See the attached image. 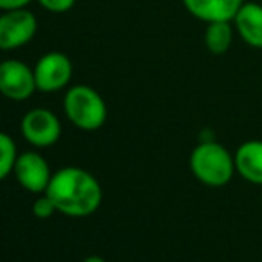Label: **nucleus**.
Listing matches in <instances>:
<instances>
[{"label":"nucleus","mask_w":262,"mask_h":262,"mask_svg":"<svg viewBox=\"0 0 262 262\" xmlns=\"http://www.w3.org/2000/svg\"><path fill=\"white\" fill-rule=\"evenodd\" d=\"M57 212L70 217H86L97 212L102 204V186L90 171L77 166H66L52 175L45 191Z\"/></svg>","instance_id":"obj_1"},{"label":"nucleus","mask_w":262,"mask_h":262,"mask_svg":"<svg viewBox=\"0 0 262 262\" xmlns=\"http://www.w3.org/2000/svg\"><path fill=\"white\" fill-rule=\"evenodd\" d=\"M189 168L202 184L209 187H223L234 177L235 161L217 141H202L191 152Z\"/></svg>","instance_id":"obj_2"},{"label":"nucleus","mask_w":262,"mask_h":262,"mask_svg":"<svg viewBox=\"0 0 262 262\" xmlns=\"http://www.w3.org/2000/svg\"><path fill=\"white\" fill-rule=\"evenodd\" d=\"M62 109L73 127L86 132L102 128L107 120L105 100L95 88L86 84L68 88L62 100Z\"/></svg>","instance_id":"obj_3"},{"label":"nucleus","mask_w":262,"mask_h":262,"mask_svg":"<svg viewBox=\"0 0 262 262\" xmlns=\"http://www.w3.org/2000/svg\"><path fill=\"white\" fill-rule=\"evenodd\" d=\"M38 32V18L27 7L0 13V50H18Z\"/></svg>","instance_id":"obj_4"},{"label":"nucleus","mask_w":262,"mask_h":262,"mask_svg":"<svg viewBox=\"0 0 262 262\" xmlns=\"http://www.w3.org/2000/svg\"><path fill=\"white\" fill-rule=\"evenodd\" d=\"M21 136L34 148H49L61 138V121L50 109L36 107L25 113L20 121Z\"/></svg>","instance_id":"obj_5"},{"label":"nucleus","mask_w":262,"mask_h":262,"mask_svg":"<svg viewBox=\"0 0 262 262\" xmlns=\"http://www.w3.org/2000/svg\"><path fill=\"white\" fill-rule=\"evenodd\" d=\"M73 75L72 59L62 52H47L34 64L36 88L41 93H57L70 84Z\"/></svg>","instance_id":"obj_6"},{"label":"nucleus","mask_w":262,"mask_h":262,"mask_svg":"<svg viewBox=\"0 0 262 262\" xmlns=\"http://www.w3.org/2000/svg\"><path fill=\"white\" fill-rule=\"evenodd\" d=\"M38 91L34 68L18 59H6L0 62V95L7 100L24 102Z\"/></svg>","instance_id":"obj_7"},{"label":"nucleus","mask_w":262,"mask_h":262,"mask_svg":"<svg viewBox=\"0 0 262 262\" xmlns=\"http://www.w3.org/2000/svg\"><path fill=\"white\" fill-rule=\"evenodd\" d=\"M13 175L24 189L39 194L47 191L54 173L47 159L39 152H24L18 154Z\"/></svg>","instance_id":"obj_8"},{"label":"nucleus","mask_w":262,"mask_h":262,"mask_svg":"<svg viewBox=\"0 0 262 262\" xmlns=\"http://www.w3.org/2000/svg\"><path fill=\"white\" fill-rule=\"evenodd\" d=\"M186 11L204 24L232 21L245 0H182Z\"/></svg>","instance_id":"obj_9"},{"label":"nucleus","mask_w":262,"mask_h":262,"mask_svg":"<svg viewBox=\"0 0 262 262\" xmlns=\"http://www.w3.org/2000/svg\"><path fill=\"white\" fill-rule=\"evenodd\" d=\"M232 24L246 45L262 50V4L245 2L239 7Z\"/></svg>","instance_id":"obj_10"},{"label":"nucleus","mask_w":262,"mask_h":262,"mask_svg":"<svg viewBox=\"0 0 262 262\" xmlns=\"http://www.w3.org/2000/svg\"><path fill=\"white\" fill-rule=\"evenodd\" d=\"M235 171L245 180L262 186V141L252 139L243 143L234 156Z\"/></svg>","instance_id":"obj_11"},{"label":"nucleus","mask_w":262,"mask_h":262,"mask_svg":"<svg viewBox=\"0 0 262 262\" xmlns=\"http://www.w3.org/2000/svg\"><path fill=\"white\" fill-rule=\"evenodd\" d=\"M234 24L232 21H212L207 24L204 32L205 49L214 55H221L228 52L234 41Z\"/></svg>","instance_id":"obj_12"},{"label":"nucleus","mask_w":262,"mask_h":262,"mask_svg":"<svg viewBox=\"0 0 262 262\" xmlns=\"http://www.w3.org/2000/svg\"><path fill=\"white\" fill-rule=\"evenodd\" d=\"M18 159L16 143L9 134L0 130V182L14 171V164Z\"/></svg>","instance_id":"obj_13"},{"label":"nucleus","mask_w":262,"mask_h":262,"mask_svg":"<svg viewBox=\"0 0 262 262\" xmlns=\"http://www.w3.org/2000/svg\"><path fill=\"white\" fill-rule=\"evenodd\" d=\"M32 212H34V216L39 217V220H47V217H50L54 212H57V209H55L54 202L50 200V196H47V194L43 193V196H38L34 200V204H32Z\"/></svg>","instance_id":"obj_14"},{"label":"nucleus","mask_w":262,"mask_h":262,"mask_svg":"<svg viewBox=\"0 0 262 262\" xmlns=\"http://www.w3.org/2000/svg\"><path fill=\"white\" fill-rule=\"evenodd\" d=\"M38 2L43 9L50 11V13H66L75 6L77 0H38Z\"/></svg>","instance_id":"obj_15"},{"label":"nucleus","mask_w":262,"mask_h":262,"mask_svg":"<svg viewBox=\"0 0 262 262\" xmlns=\"http://www.w3.org/2000/svg\"><path fill=\"white\" fill-rule=\"evenodd\" d=\"M32 0H0V11H13L24 9L31 4Z\"/></svg>","instance_id":"obj_16"},{"label":"nucleus","mask_w":262,"mask_h":262,"mask_svg":"<svg viewBox=\"0 0 262 262\" xmlns=\"http://www.w3.org/2000/svg\"><path fill=\"white\" fill-rule=\"evenodd\" d=\"M82 262H107V260L102 259V257H98V255H91V257H86Z\"/></svg>","instance_id":"obj_17"},{"label":"nucleus","mask_w":262,"mask_h":262,"mask_svg":"<svg viewBox=\"0 0 262 262\" xmlns=\"http://www.w3.org/2000/svg\"><path fill=\"white\" fill-rule=\"evenodd\" d=\"M0 62H2V59H0Z\"/></svg>","instance_id":"obj_18"},{"label":"nucleus","mask_w":262,"mask_h":262,"mask_svg":"<svg viewBox=\"0 0 262 262\" xmlns=\"http://www.w3.org/2000/svg\"><path fill=\"white\" fill-rule=\"evenodd\" d=\"M260 4H262V0H260Z\"/></svg>","instance_id":"obj_19"}]
</instances>
